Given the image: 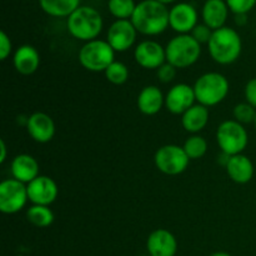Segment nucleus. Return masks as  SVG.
Returning a JSON list of instances; mask_svg holds the SVG:
<instances>
[{"instance_id":"nucleus-1","label":"nucleus","mask_w":256,"mask_h":256,"mask_svg":"<svg viewBox=\"0 0 256 256\" xmlns=\"http://www.w3.org/2000/svg\"><path fill=\"white\" fill-rule=\"evenodd\" d=\"M166 5L156 0H142L136 4L132 22L138 32L146 36L160 35L170 26Z\"/></svg>"},{"instance_id":"nucleus-2","label":"nucleus","mask_w":256,"mask_h":256,"mask_svg":"<svg viewBox=\"0 0 256 256\" xmlns=\"http://www.w3.org/2000/svg\"><path fill=\"white\" fill-rule=\"evenodd\" d=\"M208 50L215 62L230 65L236 62L242 52V42L239 32L232 28L224 26L212 32Z\"/></svg>"},{"instance_id":"nucleus-3","label":"nucleus","mask_w":256,"mask_h":256,"mask_svg":"<svg viewBox=\"0 0 256 256\" xmlns=\"http://www.w3.org/2000/svg\"><path fill=\"white\" fill-rule=\"evenodd\" d=\"M102 16L92 6H79L66 22L70 35L85 42L96 39L102 32Z\"/></svg>"},{"instance_id":"nucleus-4","label":"nucleus","mask_w":256,"mask_h":256,"mask_svg":"<svg viewBox=\"0 0 256 256\" xmlns=\"http://www.w3.org/2000/svg\"><path fill=\"white\" fill-rule=\"evenodd\" d=\"M194 92L198 104L206 108L219 105L225 100L230 90L229 80L220 72H205L198 78L194 84Z\"/></svg>"},{"instance_id":"nucleus-5","label":"nucleus","mask_w":256,"mask_h":256,"mask_svg":"<svg viewBox=\"0 0 256 256\" xmlns=\"http://www.w3.org/2000/svg\"><path fill=\"white\" fill-rule=\"evenodd\" d=\"M165 52L166 62L176 69H186L200 59L202 45L190 34H179L168 42Z\"/></svg>"},{"instance_id":"nucleus-6","label":"nucleus","mask_w":256,"mask_h":256,"mask_svg":"<svg viewBox=\"0 0 256 256\" xmlns=\"http://www.w3.org/2000/svg\"><path fill=\"white\" fill-rule=\"evenodd\" d=\"M115 62V50L106 40L95 39L85 42L79 52V62L92 72H104Z\"/></svg>"},{"instance_id":"nucleus-7","label":"nucleus","mask_w":256,"mask_h":256,"mask_svg":"<svg viewBox=\"0 0 256 256\" xmlns=\"http://www.w3.org/2000/svg\"><path fill=\"white\" fill-rule=\"evenodd\" d=\"M216 142L225 154L234 156L242 154L249 144V135L244 125L235 120H225L216 130Z\"/></svg>"},{"instance_id":"nucleus-8","label":"nucleus","mask_w":256,"mask_h":256,"mask_svg":"<svg viewBox=\"0 0 256 256\" xmlns=\"http://www.w3.org/2000/svg\"><path fill=\"white\" fill-rule=\"evenodd\" d=\"M154 162L160 172L175 176L182 174L188 169L190 159L184 148L175 144H168L156 150L154 155Z\"/></svg>"},{"instance_id":"nucleus-9","label":"nucleus","mask_w":256,"mask_h":256,"mask_svg":"<svg viewBox=\"0 0 256 256\" xmlns=\"http://www.w3.org/2000/svg\"><path fill=\"white\" fill-rule=\"evenodd\" d=\"M29 202L26 185L15 179H6L0 182V212L12 215L22 210Z\"/></svg>"},{"instance_id":"nucleus-10","label":"nucleus","mask_w":256,"mask_h":256,"mask_svg":"<svg viewBox=\"0 0 256 256\" xmlns=\"http://www.w3.org/2000/svg\"><path fill=\"white\" fill-rule=\"evenodd\" d=\"M138 32L132 20H116L110 25L106 34V42L115 52H128L136 40Z\"/></svg>"},{"instance_id":"nucleus-11","label":"nucleus","mask_w":256,"mask_h":256,"mask_svg":"<svg viewBox=\"0 0 256 256\" xmlns=\"http://www.w3.org/2000/svg\"><path fill=\"white\" fill-rule=\"evenodd\" d=\"M134 59L144 69H159L166 62V52L162 44L154 40L139 42L134 50Z\"/></svg>"},{"instance_id":"nucleus-12","label":"nucleus","mask_w":256,"mask_h":256,"mask_svg":"<svg viewBox=\"0 0 256 256\" xmlns=\"http://www.w3.org/2000/svg\"><path fill=\"white\" fill-rule=\"evenodd\" d=\"M29 202L32 205H45L49 206L56 200L59 189L54 180L46 175H39L36 179L26 185Z\"/></svg>"},{"instance_id":"nucleus-13","label":"nucleus","mask_w":256,"mask_h":256,"mask_svg":"<svg viewBox=\"0 0 256 256\" xmlns=\"http://www.w3.org/2000/svg\"><path fill=\"white\" fill-rule=\"evenodd\" d=\"M195 102L196 98L194 88L185 82L174 85L165 95V108L174 115H182L192 105H195Z\"/></svg>"},{"instance_id":"nucleus-14","label":"nucleus","mask_w":256,"mask_h":256,"mask_svg":"<svg viewBox=\"0 0 256 256\" xmlns=\"http://www.w3.org/2000/svg\"><path fill=\"white\" fill-rule=\"evenodd\" d=\"M169 24L178 34H189L198 25V12L189 2L174 5L169 12Z\"/></svg>"},{"instance_id":"nucleus-15","label":"nucleus","mask_w":256,"mask_h":256,"mask_svg":"<svg viewBox=\"0 0 256 256\" xmlns=\"http://www.w3.org/2000/svg\"><path fill=\"white\" fill-rule=\"evenodd\" d=\"M146 250L150 256H175L178 240L169 230L156 229L148 236Z\"/></svg>"},{"instance_id":"nucleus-16","label":"nucleus","mask_w":256,"mask_h":256,"mask_svg":"<svg viewBox=\"0 0 256 256\" xmlns=\"http://www.w3.org/2000/svg\"><path fill=\"white\" fill-rule=\"evenodd\" d=\"M26 130L34 142L45 144L54 138L55 122L50 115L38 112L26 119Z\"/></svg>"},{"instance_id":"nucleus-17","label":"nucleus","mask_w":256,"mask_h":256,"mask_svg":"<svg viewBox=\"0 0 256 256\" xmlns=\"http://www.w3.org/2000/svg\"><path fill=\"white\" fill-rule=\"evenodd\" d=\"M12 179L18 180V182H22V184L28 185L32 182V180L36 179L39 176V162H36L34 156L29 154H20L12 159Z\"/></svg>"},{"instance_id":"nucleus-18","label":"nucleus","mask_w":256,"mask_h":256,"mask_svg":"<svg viewBox=\"0 0 256 256\" xmlns=\"http://www.w3.org/2000/svg\"><path fill=\"white\" fill-rule=\"evenodd\" d=\"M12 64L15 70L22 75H32L39 69L40 54L32 45H22L12 55Z\"/></svg>"},{"instance_id":"nucleus-19","label":"nucleus","mask_w":256,"mask_h":256,"mask_svg":"<svg viewBox=\"0 0 256 256\" xmlns=\"http://www.w3.org/2000/svg\"><path fill=\"white\" fill-rule=\"evenodd\" d=\"M138 109L142 114L152 116L165 106V96L162 90L155 85H148L138 95Z\"/></svg>"},{"instance_id":"nucleus-20","label":"nucleus","mask_w":256,"mask_h":256,"mask_svg":"<svg viewBox=\"0 0 256 256\" xmlns=\"http://www.w3.org/2000/svg\"><path fill=\"white\" fill-rule=\"evenodd\" d=\"M228 175L230 179L236 184H248L252 182L254 176V164L252 160L244 154H238L234 156H230L229 162L225 166Z\"/></svg>"},{"instance_id":"nucleus-21","label":"nucleus","mask_w":256,"mask_h":256,"mask_svg":"<svg viewBox=\"0 0 256 256\" xmlns=\"http://www.w3.org/2000/svg\"><path fill=\"white\" fill-rule=\"evenodd\" d=\"M229 10V6L224 0H206L202 12L204 24L208 25L212 32L222 29L225 26Z\"/></svg>"},{"instance_id":"nucleus-22","label":"nucleus","mask_w":256,"mask_h":256,"mask_svg":"<svg viewBox=\"0 0 256 256\" xmlns=\"http://www.w3.org/2000/svg\"><path fill=\"white\" fill-rule=\"evenodd\" d=\"M209 108L202 104H195L182 115V125L190 134H198L205 129L209 122Z\"/></svg>"},{"instance_id":"nucleus-23","label":"nucleus","mask_w":256,"mask_h":256,"mask_svg":"<svg viewBox=\"0 0 256 256\" xmlns=\"http://www.w3.org/2000/svg\"><path fill=\"white\" fill-rule=\"evenodd\" d=\"M39 4L50 16L69 18L80 6V0H39Z\"/></svg>"},{"instance_id":"nucleus-24","label":"nucleus","mask_w":256,"mask_h":256,"mask_svg":"<svg viewBox=\"0 0 256 256\" xmlns=\"http://www.w3.org/2000/svg\"><path fill=\"white\" fill-rule=\"evenodd\" d=\"M26 219L36 228H48L54 222V212L45 205H32L26 210Z\"/></svg>"},{"instance_id":"nucleus-25","label":"nucleus","mask_w":256,"mask_h":256,"mask_svg":"<svg viewBox=\"0 0 256 256\" xmlns=\"http://www.w3.org/2000/svg\"><path fill=\"white\" fill-rule=\"evenodd\" d=\"M182 148L190 160L202 159L208 152V142L200 135L194 134L185 140Z\"/></svg>"},{"instance_id":"nucleus-26","label":"nucleus","mask_w":256,"mask_h":256,"mask_svg":"<svg viewBox=\"0 0 256 256\" xmlns=\"http://www.w3.org/2000/svg\"><path fill=\"white\" fill-rule=\"evenodd\" d=\"M108 8L110 14L118 20H129L134 14L136 4L134 0H109Z\"/></svg>"},{"instance_id":"nucleus-27","label":"nucleus","mask_w":256,"mask_h":256,"mask_svg":"<svg viewBox=\"0 0 256 256\" xmlns=\"http://www.w3.org/2000/svg\"><path fill=\"white\" fill-rule=\"evenodd\" d=\"M105 78L109 82L114 85H122L129 79V69L126 65L122 62H114L106 70H105Z\"/></svg>"},{"instance_id":"nucleus-28","label":"nucleus","mask_w":256,"mask_h":256,"mask_svg":"<svg viewBox=\"0 0 256 256\" xmlns=\"http://www.w3.org/2000/svg\"><path fill=\"white\" fill-rule=\"evenodd\" d=\"M232 115H234L235 122H240V124H254V120L256 116V109L252 106L250 104L245 102H240V104L235 105L234 110H232Z\"/></svg>"},{"instance_id":"nucleus-29","label":"nucleus","mask_w":256,"mask_h":256,"mask_svg":"<svg viewBox=\"0 0 256 256\" xmlns=\"http://www.w3.org/2000/svg\"><path fill=\"white\" fill-rule=\"evenodd\" d=\"M229 9L238 14H248L256 5V0H226Z\"/></svg>"},{"instance_id":"nucleus-30","label":"nucleus","mask_w":256,"mask_h":256,"mask_svg":"<svg viewBox=\"0 0 256 256\" xmlns=\"http://www.w3.org/2000/svg\"><path fill=\"white\" fill-rule=\"evenodd\" d=\"M192 38L199 42L200 45L202 44H209L210 39H212V30L210 29L208 25L205 24H198L194 28L192 32H190Z\"/></svg>"},{"instance_id":"nucleus-31","label":"nucleus","mask_w":256,"mask_h":256,"mask_svg":"<svg viewBox=\"0 0 256 256\" xmlns=\"http://www.w3.org/2000/svg\"><path fill=\"white\" fill-rule=\"evenodd\" d=\"M156 74L160 82L168 84V82H172V80L175 79V76H176V68L172 66L169 62H165L164 65H162V66L156 70Z\"/></svg>"},{"instance_id":"nucleus-32","label":"nucleus","mask_w":256,"mask_h":256,"mask_svg":"<svg viewBox=\"0 0 256 256\" xmlns=\"http://www.w3.org/2000/svg\"><path fill=\"white\" fill-rule=\"evenodd\" d=\"M12 52V44L9 35L5 32H0V60H6Z\"/></svg>"},{"instance_id":"nucleus-33","label":"nucleus","mask_w":256,"mask_h":256,"mask_svg":"<svg viewBox=\"0 0 256 256\" xmlns=\"http://www.w3.org/2000/svg\"><path fill=\"white\" fill-rule=\"evenodd\" d=\"M245 102L256 109V78H252L246 82L244 89Z\"/></svg>"},{"instance_id":"nucleus-34","label":"nucleus","mask_w":256,"mask_h":256,"mask_svg":"<svg viewBox=\"0 0 256 256\" xmlns=\"http://www.w3.org/2000/svg\"><path fill=\"white\" fill-rule=\"evenodd\" d=\"M6 154H8V148L5 144L4 140H0V164H4L5 160H6Z\"/></svg>"},{"instance_id":"nucleus-35","label":"nucleus","mask_w":256,"mask_h":256,"mask_svg":"<svg viewBox=\"0 0 256 256\" xmlns=\"http://www.w3.org/2000/svg\"><path fill=\"white\" fill-rule=\"evenodd\" d=\"M248 22V16L246 14H238L235 15V22H236L239 26H244Z\"/></svg>"},{"instance_id":"nucleus-36","label":"nucleus","mask_w":256,"mask_h":256,"mask_svg":"<svg viewBox=\"0 0 256 256\" xmlns=\"http://www.w3.org/2000/svg\"><path fill=\"white\" fill-rule=\"evenodd\" d=\"M209 256H232V255L228 254V252H214V254H212Z\"/></svg>"},{"instance_id":"nucleus-37","label":"nucleus","mask_w":256,"mask_h":256,"mask_svg":"<svg viewBox=\"0 0 256 256\" xmlns=\"http://www.w3.org/2000/svg\"><path fill=\"white\" fill-rule=\"evenodd\" d=\"M156 2H162V4H164V5H166V4H170V2H174L175 0H156Z\"/></svg>"},{"instance_id":"nucleus-38","label":"nucleus","mask_w":256,"mask_h":256,"mask_svg":"<svg viewBox=\"0 0 256 256\" xmlns=\"http://www.w3.org/2000/svg\"><path fill=\"white\" fill-rule=\"evenodd\" d=\"M254 126H255V130H256V116H255V120H254Z\"/></svg>"},{"instance_id":"nucleus-39","label":"nucleus","mask_w":256,"mask_h":256,"mask_svg":"<svg viewBox=\"0 0 256 256\" xmlns=\"http://www.w3.org/2000/svg\"><path fill=\"white\" fill-rule=\"evenodd\" d=\"M255 40H256V32H255Z\"/></svg>"}]
</instances>
